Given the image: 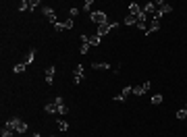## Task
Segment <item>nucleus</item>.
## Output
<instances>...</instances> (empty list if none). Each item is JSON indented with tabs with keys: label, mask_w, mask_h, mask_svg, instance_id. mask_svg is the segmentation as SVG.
<instances>
[{
	"label": "nucleus",
	"mask_w": 187,
	"mask_h": 137,
	"mask_svg": "<svg viewBox=\"0 0 187 137\" xmlns=\"http://www.w3.org/2000/svg\"><path fill=\"white\" fill-rule=\"evenodd\" d=\"M54 73H56L54 67H48L44 71V75H46V85H52V83H54Z\"/></svg>",
	"instance_id": "9"
},
{
	"label": "nucleus",
	"mask_w": 187,
	"mask_h": 137,
	"mask_svg": "<svg viewBox=\"0 0 187 137\" xmlns=\"http://www.w3.org/2000/svg\"><path fill=\"white\" fill-rule=\"evenodd\" d=\"M100 40H102V38H100V35H90V40H87V44H90V46H100Z\"/></svg>",
	"instance_id": "16"
},
{
	"label": "nucleus",
	"mask_w": 187,
	"mask_h": 137,
	"mask_svg": "<svg viewBox=\"0 0 187 137\" xmlns=\"http://www.w3.org/2000/svg\"><path fill=\"white\" fill-rule=\"evenodd\" d=\"M27 131H29V125L25 123V121H21V123H19V127H17V133H19V135H25Z\"/></svg>",
	"instance_id": "13"
},
{
	"label": "nucleus",
	"mask_w": 187,
	"mask_h": 137,
	"mask_svg": "<svg viewBox=\"0 0 187 137\" xmlns=\"http://www.w3.org/2000/svg\"><path fill=\"white\" fill-rule=\"evenodd\" d=\"M131 94H133V85H127V87H123V91H121L118 96H114V100H117V102H125Z\"/></svg>",
	"instance_id": "4"
},
{
	"label": "nucleus",
	"mask_w": 187,
	"mask_h": 137,
	"mask_svg": "<svg viewBox=\"0 0 187 137\" xmlns=\"http://www.w3.org/2000/svg\"><path fill=\"white\" fill-rule=\"evenodd\" d=\"M141 13H144V8L139 7L137 2H131V4H129V15H133V17H139Z\"/></svg>",
	"instance_id": "10"
},
{
	"label": "nucleus",
	"mask_w": 187,
	"mask_h": 137,
	"mask_svg": "<svg viewBox=\"0 0 187 137\" xmlns=\"http://www.w3.org/2000/svg\"><path fill=\"white\" fill-rule=\"evenodd\" d=\"M150 87H152V83L145 81L144 85H137V87H133V96H137V98H139V96H144V94H145V91H148Z\"/></svg>",
	"instance_id": "7"
},
{
	"label": "nucleus",
	"mask_w": 187,
	"mask_h": 137,
	"mask_svg": "<svg viewBox=\"0 0 187 137\" xmlns=\"http://www.w3.org/2000/svg\"><path fill=\"white\" fill-rule=\"evenodd\" d=\"M91 4H94V0H85V2H83V7H81V11H85V13L91 15Z\"/></svg>",
	"instance_id": "20"
},
{
	"label": "nucleus",
	"mask_w": 187,
	"mask_h": 137,
	"mask_svg": "<svg viewBox=\"0 0 187 137\" xmlns=\"http://www.w3.org/2000/svg\"><path fill=\"white\" fill-rule=\"evenodd\" d=\"M177 118H181V121H183V118H187V110L185 108L179 110V112H177Z\"/></svg>",
	"instance_id": "28"
},
{
	"label": "nucleus",
	"mask_w": 187,
	"mask_h": 137,
	"mask_svg": "<svg viewBox=\"0 0 187 137\" xmlns=\"http://www.w3.org/2000/svg\"><path fill=\"white\" fill-rule=\"evenodd\" d=\"M162 100H164V98H162V94H154L150 102H152L154 106H158V104H162Z\"/></svg>",
	"instance_id": "17"
},
{
	"label": "nucleus",
	"mask_w": 187,
	"mask_h": 137,
	"mask_svg": "<svg viewBox=\"0 0 187 137\" xmlns=\"http://www.w3.org/2000/svg\"><path fill=\"white\" fill-rule=\"evenodd\" d=\"M56 125H58V129H60V131H67V129H69V123H67V121H58Z\"/></svg>",
	"instance_id": "24"
},
{
	"label": "nucleus",
	"mask_w": 187,
	"mask_h": 137,
	"mask_svg": "<svg viewBox=\"0 0 187 137\" xmlns=\"http://www.w3.org/2000/svg\"><path fill=\"white\" fill-rule=\"evenodd\" d=\"M19 11H29V0H21Z\"/></svg>",
	"instance_id": "23"
},
{
	"label": "nucleus",
	"mask_w": 187,
	"mask_h": 137,
	"mask_svg": "<svg viewBox=\"0 0 187 137\" xmlns=\"http://www.w3.org/2000/svg\"><path fill=\"white\" fill-rule=\"evenodd\" d=\"M144 13L145 15H156V4H154V2H148V4H145V7H144Z\"/></svg>",
	"instance_id": "15"
},
{
	"label": "nucleus",
	"mask_w": 187,
	"mask_h": 137,
	"mask_svg": "<svg viewBox=\"0 0 187 137\" xmlns=\"http://www.w3.org/2000/svg\"><path fill=\"white\" fill-rule=\"evenodd\" d=\"M87 48H90V44H81V50H79V52H81V54H87Z\"/></svg>",
	"instance_id": "30"
},
{
	"label": "nucleus",
	"mask_w": 187,
	"mask_h": 137,
	"mask_svg": "<svg viewBox=\"0 0 187 137\" xmlns=\"http://www.w3.org/2000/svg\"><path fill=\"white\" fill-rule=\"evenodd\" d=\"M44 112H48V114H58V106H56L54 102L46 104V106H44Z\"/></svg>",
	"instance_id": "11"
},
{
	"label": "nucleus",
	"mask_w": 187,
	"mask_h": 137,
	"mask_svg": "<svg viewBox=\"0 0 187 137\" xmlns=\"http://www.w3.org/2000/svg\"><path fill=\"white\" fill-rule=\"evenodd\" d=\"M25 71H27V64H25V62H19V64H15L13 67V73H17V75L25 73Z\"/></svg>",
	"instance_id": "12"
},
{
	"label": "nucleus",
	"mask_w": 187,
	"mask_h": 137,
	"mask_svg": "<svg viewBox=\"0 0 187 137\" xmlns=\"http://www.w3.org/2000/svg\"><path fill=\"white\" fill-rule=\"evenodd\" d=\"M54 104H56V106H60V104H65V100H62V96H56V98H54Z\"/></svg>",
	"instance_id": "29"
},
{
	"label": "nucleus",
	"mask_w": 187,
	"mask_h": 137,
	"mask_svg": "<svg viewBox=\"0 0 187 137\" xmlns=\"http://www.w3.org/2000/svg\"><path fill=\"white\" fill-rule=\"evenodd\" d=\"M33 58H35V50L31 48V50H29V52H27V58H25V64H27V67H29V64L33 62Z\"/></svg>",
	"instance_id": "19"
},
{
	"label": "nucleus",
	"mask_w": 187,
	"mask_h": 137,
	"mask_svg": "<svg viewBox=\"0 0 187 137\" xmlns=\"http://www.w3.org/2000/svg\"><path fill=\"white\" fill-rule=\"evenodd\" d=\"M90 19L94 21V23H96L98 27H100V25H106V23H108V19H106V13H104V11H91Z\"/></svg>",
	"instance_id": "1"
},
{
	"label": "nucleus",
	"mask_w": 187,
	"mask_h": 137,
	"mask_svg": "<svg viewBox=\"0 0 187 137\" xmlns=\"http://www.w3.org/2000/svg\"><path fill=\"white\" fill-rule=\"evenodd\" d=\"M67 112H69V106L60 104V106H58V114H67Z\"/></svg>",
	"instance_id": "27"
},
{
	"label": "nucleus",
	"mask_w": 187,
	"mask_h": 137,
	"mask_svg": "<svg viewBox=\"0 0 187 137\" xmlns=\"http://www.w3.org/2000/svg\"><path fill=\"white\" fill-rule=\"evenodd\" d=\"M73 25H75V21L73 19H69V21H58L54 25V29L56 31H65V29H73Z\"/></svg>",
	"instance_id": "5"
},
{
	"label": "nucleus",
	"mask_w": 187,
	"mask_h": 137,
	"mask_svg": "<svg viewBox=\"0 0 187 137\" xmlns=\"http://www.w3.org/2000/svg\"><path fill=\"white\" fill-rule=\"evenodd\" d=\"M38 4H42L40 0H29V11H35V8H38Z\"/></svg>",
	"instance_id": "26"
},
{
	"label": "nucleus",
	"mask_w": 187,
	"mask_h": 137,
	"mask_svg": "<svg viewBox=\"0 0 187 137\" xmlns=\"http://www.w3.org/2000/svg\"><path fill=\"white\" fill-rule=\"evenodd\" d=\"M158 29H160V21H156V19H154V21H152V25H150V27H148V31H145V35L154 33V31H158Z\"/></svg>",
	"instance_id": "14"
},
{
	"label": "nucleus",
	"mask_w": 187,
	"mask_h": 137,
	"mask_svg": "<svg viewBox=\"0 0 187 137\" xmlns=\"http://www.w3.org/2000/svg\"><path fill=\"white\" fill-rule=\"evenodd\" d=\"M19 123H21V118L13 117V118H8L7 123H4V129H11V131H15V133H17V127H19Z\"/></svg>",
	"instance_id": "8"
},
{
	"label": "nucleus",
	"mask_w": 187,
	"mask_h": 137,
	"mask_svg": "<svg viewBox=\"0 0 187 137\" xmlns=\"http://www.w3.org/2000/svg\"><path fill=\"white\" fill-rule=\"evenodd\" d=\"M2 137H15V131L4 129V127H2Z\"/></svg>",
	"instance_id": "25"
},
{
	"label": "nucleus",
	"mask_w": 187,
	"mask_h": 137,
	"mask_svg": "<svg viewBox=\"0 0 187 137\" xmlns=\"http://www.w3.org/2000/svg\"><path fill=\"white\" fill-rule=\"evenodd\" d=\"M77 15H79V8H77V7H71L69 8V19H75Z\"/></svg>",
	"instance_id": "22"
},
{
	"label": "nucleus",
	"mask_w": 187,
	"mask_h": 137,
	"mask_svg": "<svg viewBox=\"0 0 187 137\" xmlns=\"http://www.w3.org/2000/svg\"><path fill=\"white\" fill-rule=\"evenodd\" d=\"M118 23H106V25H100V27H98V35H100V38H104V35H108L112 31V29L117 27Z\"/></svg>",
	"instance_id": "3"
},
{
	"label": "nucleus",
	"mask_w": 187,
	"mask_h": 137,
	"mask_svg": "<svg viewBox=\"0 0 187 137\" xmlns=\"http://www.w3.org/2000/svg\"><path fill=\"white\" fill-rule=\"evenodd\" d=\"M185 110H187V104H185Z\"/></svg>",
	"instance_id": "31"
},
{
	"label": "nucleus",
	"mask_w": 187,
	"mask_h": 137,
	"mask_svg": "<svg viewBox=\"0 0 187 137\" xmlns=\"http://www.w3.org/2000/svg\"><path fill=\"white\" fill-rule=\"evenodd\" d=\"M83 71H85V68H83V64H77L75 67V71H73V81H75V85H79V83L83 81Z\"/></svg>",
	"instance_id": "6"
},
{
	"label": "nucleus",
	"mask_w": 187,
	"mask_h": 137,
	"mask_svg": "<svg viewBox=\"0 0 187 137\" xmlns=\"http://www.w3.org/2000/svg\"><path fill=\"white\" fill-rule=\"evenodd\" d=\"M42 15L46 17V19L52 23V25H56L58 21H56V13H54V8H50V7H42Z\"/></svg>",
	"instance_id": "2"
},
{
	"label": "nucleus",
	"mask_w": 187,
	"mask_h": 137,
	"mask_svg": "<svg viewBox=\"0 0 187 137\" xmlns=\"http://www.w3.org/2000/svg\"><path fill=\"white\" fill-rule=\"evenodd\" d=\"M91 68H110L108 62H91Z\"/></svg>",
	"instance_id": "21"
},
{
	"label": "nucleus",
	"mask_w": 187,
	"mask_h": 137,
	"mask_svg": "<svg viewBox=\"0 0 187 137\" xmlns=\"http://www.w3.org/2000/svg\"><path fill=\"white\" fill-rule=\"evenodd\" d=\"M123 23H125V25H135V23H137V17H133V15H127Z\"/></svg>",
	"instance_id": "18"
}]
</instances>
